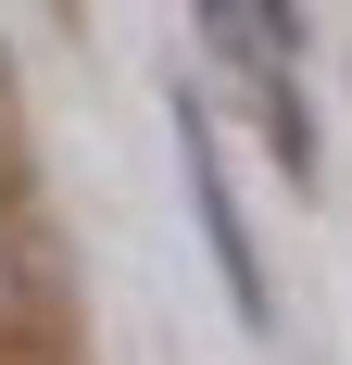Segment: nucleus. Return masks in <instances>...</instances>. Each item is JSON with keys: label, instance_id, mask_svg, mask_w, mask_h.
<instances>
[{"label": "nucleus", "instance_id": "nucleus-1", "mask_svg": "<svg viewBox=\"0 0 352 365\" xmlns=\"http://www.w3.org/2000/svg\"><path fill=\"white\" fill-rule=\"evenodd\" d=\"M176 189L202 215V252H214V290H227L239 340H277V290H264V252H252V215H239V189H227V151H214L202 101H176Z\"/></svg>", "mask_w": 352, "mask_h": 365}]
</instances>
